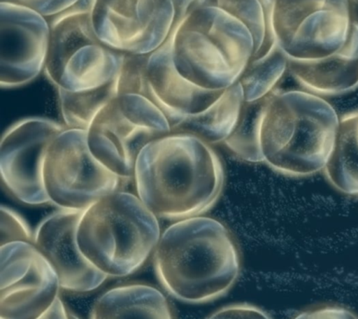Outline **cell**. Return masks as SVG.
<instances>
[{
    "mask_svg": "<svg viewBox=\"0 0 358 319\" xmlns=\"http://www.w3.org/2000/svg\"><path fill=\"white\" fill-rule=\"evenodd\" d=\"M295 319H358L349 310L341 307H324L301 313Z\"/></svg>",
    "mask_w": 358,
    "mask_h": 319,
    "instance_id": "obj_26",
    "label": "cell"
},
{
    "mask_svg": "<svg viewBox=\"0 0 358 319\" xmlns=\"http://www.w3.org/2000/svg\"><path fill=\"white\" fill-rule=\"evenodd\" d=\"M57 94L64 125L87 130L98 112L120 94L117 77L99 88L80 92L57 91Z\"/></svg>",
    "mask_w": 358,
    "mask_h": 319,
    "instance_id": "obj_20",
    "label": "cell"
},
{
    "mask_svg": "<svg viewBox=\"0 0 358 319\" xmlns=\"http://www.w3.org/2000/svg\"><path fill=\"white\" fill-rule=\"evenodd\" d=\"M287 69V56L279 48L262 60L251 62L238 81L242 87L245 102H256L267 97L276 90Z\"/></svg>",
    "mask_w": 358,
    "mask_h": 319,
    "instance_id": "obj_21",
    "label": "cell"
},
{
    "mask_svg": "<svg viewBox=\"0 0 358 319\" xmlns=\"http://www.w3.org/2000/svg\"><path fill=\"white\" fill-rule=\"evenodd\" d=\"M287 73L305 91L321 97L355 91L358 88V22L343 50L321 60L288 61Z\"/></svg>",
    "mask_w": 358,
    "mask_h": 319,
    "instance_id": "obj_16",
    "label": "cell"
},
{
    "mask_svg": "<svg viewBox=\"0 0 358 319\" xmlns=\"http://www.w3.org/2000/svg\"><path fill=\"white\" fill-rule=\"evenodd\" d=\"M265 98L256 102L243 103L236 127L223 143L232 153L246 162H262L259 125Z\"/></svg>",
    "mask_w": 358,
    "mask_h": 319,
    "instance_id": "obj_22",
    "label": "cell"
},
{
    "mask_svg": "<svg viewBox=\"0 0 358 319\" xmlns=\"http://www.w3.org/2000/svg\"><path fill=\"white\" fill-rule=\"evenodd\" d=\"M352 4H354L355 7L358 10V0H351Z\"/></svg>",
    "mask_w": 358,
    "mask_h": 319,
    "instance_id": "obj_28",
    "label": "cell"
},
{
    "mask_svg": "<svg viewBox=\"0 0 358 319\" xmlns=\"http://www.w3.org/2000/svg\"><path fill=\"white\" fill-rule=\"evenodd\" d=\"M29 225L13 209L1 206L0 209V246L14 242L33 243Z\"/></svg>",
    "mask_w": 358,
    "mask_h": 319,
    "instance_id": "obj_23",
    "label": "cell"
},
{
    "mask_svg": "<svg viewBox=\"0 0 358 319\" xmlns=\"http://www.w3.org/2000/svg\"><path fill=\"white\" fill-rule=\"evenodd\" d=\"M207 0H83L95 35L124 55L148 56L182 17Z\"/></svg>",
    "mask_w": 358,
    "mask_h": 319,
    "instance_id": "obj_9",
    "label": "cell"
},
{
    "mask_svg": "<svg viewBox=\"0 0 358 319\" xmlns=\"http://www.w3.org/2000/svg\"><path fill=\"white\" fill-rule=\"evenodd\" d=\"M340 117L323 97L301 90H274L265 98L259 125L262 162L292 178L323 171Z\"/></svg>",
    "mask_w": 358,
    "mask_h": 319,
    "instance_id": "obj_4",
    "label": "cell"
},
{
    "mask_svg": "<svg viewBox=\"0 0 358 319\" xmlns=\"http://www.w3.org/2000/svg\"><path fill=\"white\" fill-rule=\"evenodd\" d=\"M66 126L41 117L25 118L6 130L0 143V175L8 194L28 206L50 204L43 162L48 148Z\"/></svg>",
    "mask_w": 358,
    "mask_h": 319,
    "instance_id": "obj_12",
    "label": "cell"
},
{
    "mask_svg": "<svg viewBox=\"0 0 358 319\" xmlns=\"http://www.w3.org/2000/svg\"><path fill=\"white\" fill-rule=\"evenodd\" d=\"M50 22L36 10L10 0L0 2V86L27 85L43 74Z\"/></svg>",
    "mask_w": 358,
    "mask_h": 319,
    "instance_id": "obj_13",
    "label": "cell"
},
{
    "mask_svg": "<svg viewBox=\"0 0 358 319\" xmlns=\"http://www.w3.org/2000/svg\"><path fill=\"white\" fill-rule=\"evenodd\" d=\"M69 318H70V319H80V318H77V316H76L75 315H73V313H69Z\"/></svg>",
    "mask_w": 358,
    "mask_h": 319,
    "instance_id": "obj_29",
    "label": "cell"
},
{
    "mask_svg": "<svg viewBox=\"0 0 358 319\" xmlns=\"http://www.w3.org/2000/svg\"><path fill=\"white\" fill-rule=\"evenodd\" d=\"M224 91H210L189 83L166 62L151 53L140 94L161 109L172 128L184 118L208 108Z\"/></svg>",
    "mask_w": 358,
    "mask_h": 319,
    "instance_id": "obj_15",
    "label": "cell"
},
{
    "mask_svg": "<svg viewBox=\"0 0 358 319\" xmlns=\"http://www.w3.org/2000/svg\"><path fill=\"white\" fill-rule=\"evenodd\" d=\"M36 319H70V318L69 313H67L63 302L58 298L49 310H47L43 315Z\"/></svg>",
    "mask_w": 358,
    "mask_h": 319,
    "instance_id": "obj_27",
    "label": "cell"
},
{
    "mask_svg": "<svg viewBox=\"0 0 358 319\" xmlns=\"http://www.w3.org/2000/svg\"><path fill=\"white\" fill-rule=\"evenodd\" d=\"M42 173L50 204L76 211L120 190L123 181L92 154L87 132L80 129L66 128L53 139Z\"/></svg>",
    "mask_w": 358,
    "mask_h": 319,
    "instance_id": "obj_10",
    "label": "cell"
},
{
    "mask_svg": "<svg viewBox=\"0 0 358 319\" xmlns=\"http://www.w3.org/2000/svg\"><path fill=\"white\" fill-rule=\"evenodd\" d=\"M50 22V47L43 74L56 91H90L117 77L126 55L97 38L86 8L76 6Z\"/></svg>",
    "mask_w": 358,
    "mask_h": 319,
    "instance_id": "obj_6",
    "label": "cell"
},
{
    "mask_svg": "<svg viewBox=\"0 0 358 319\" xmlns=\"http://www.w3.org/2000/svg\"><path fill=\"white\" fill-rule=\"evenodd\" d=\"M32 8L36 13L52 19L80 4L83 0H10Z\"/></svg>",
    "mask_w": 358,
    "mask_h": 319,
    "instance_id": "obj_24",
    "label": "cell"
},
{
    "mask_svg": "<svg viewBox=\"0 0 358 319\" xmlns=\"http://www.w3.org/2000/svg\"><path fill=\"white\" fill-rule=\"evenodd\" d=\"M271 27L288 61L321 60L347 46L358 22L351 0H271Z\"/></svg>",
    "mask_w": 358,
    "mask_h": 319,
    "instance_id": "obj_7",
    "label": "cell"
},
{
    "mask_svg": "<svg viewBox=\"0 0 358 319\" xmlns=\"http://www.w3.org/2000/svg\"><path fill=\"white\" fill-rule=\"evenodd\" d=\"M208 319H271L259 308L248 304L231 305L213 313Z\"/></svg>",
    "mask_w": 358,
    "mask_h": 319,
    "instance_id": "obj_25",
    "label": "cell"
},
{
    "mask_svg": "<svg viewBox=\"0 0 358 319\" xmlns=\"http://www.w3.org/2000/svg\"><path fill=\"white\" fill-rule=\"evenodd\" d=\"M136 195L158 220L203 215L222 193L225 173L211 145L170 133L145 146L134 173Z\"/></svg>",
    "mask_w": 358,
    "mask_h": 319,
    "instance_id": "obj_2",
    "label": "cell"
},
{
    "mask_svg": "<svg viewBox=\"0 0 358 319\" xmlns=\"http://www.w3.org/2000/svg\"><path fill=\"white\" fill-rule=\"evenodd\" d=\"M159 220L134 193L117 190L83 211L77 242L83 256L108 277L138 271L158 245Z\"/></svg>",
    "mask_w": 358,
    "mask_h": 319,
    "instance_id": "obj_5",
    "label": "cell"
},
{
    "mask_svg": "<svg viewBox=\"0 0 358 319\" xmlns=\"http://www.w3.org/2000/svg\"><path fill=\"white\" fill-rule=\"evenodd\" d=\"M83 211L59 210L45 218L34 232V245L57 274L61 288L72 292L97 290L108 276L81 253L77 242Z\"/></svg>",
    "mask_w": 358,
    "mask_h": 319,
    "instance_id": "obj_14",
    "label": "cell"
},
{
    "mask_svg": "<svg viewBox=\"0 0 358 319\" xmlns=\"http://www.w3.org/2000/svg\"><path fill=\"white\" fill-rule=\"evenodd\" d=\"M275 49L270 13L248 10L235 0H207L182 17L152 55L189 83L224 91L251 62Z\"/></svg>",
    "mask_w": 358,
    "mask_h": 319,
    "instance_id": "obj_1",
    "label": "cell"
},
{
    "mask_svg": "<svg viewBox=\"0 0 358 319\" xmlns=\"http://www.w3.org/2000/svg\"><path fill=\"white\" fill-rule=\"evenodd\" d=\"M322 172L338 192L358 197V109L340 118L334 146Z\"/></svg>",
    "mask_w": 358,
    "mask_h": 319,
    "instance_id": "obj_19",
    "label": "cell"
},
{
    "mask_svg": "<svg viewBox=\"0 0 358 319\" xmlns=\"http://www.w3.org/2000/svg\"><path fill=\"white\" fill-rule=\"evenodd\" d=\"M154 268L170 295L204 304L228 292L240 271L239 254L226 227L215 218L175 221L162 232Z\"/></svg>",
    "mask_w": 358,
    "mask_h": 319,
    "instance_id": "obj_3",
    "label": "cell"
},
{
    "mask_svg": "<svg viewBox=\"0 0 358 319\" xmlns=\"http://www.w3.org/2000/svg\"><path fill=\"white\" fill-rule=\"evenodd\" d=\"M91 319H173L161 291L147 285L112 288L95 302Z\"/></svg>",
    "mask_w": 358,
    "mask_h": 319,
    "instance_id": "obj_17",
    "label": "cell"
},
{
    "mask_svg": "<svg viewBox=\"0 0 358 319\" xmlns=\"http://www.w3.org/2000/svg\"><path fill=\"white\" fill-rule=\"evenodd\" d=\"M57 274L34 243L0 246V319H36L59 298Z\"/></svg>",
    "mask_w": 358,
    "mask_h": 319,
    "instance_id": "obj_11",
    "label": "cell"
},
{
    "mask_svg": "<svg viewBox=\"0 0 358 319\" xmlns=\"http://www.w3.org/2000/svg\"><path fill=\"white\" fill-rule=\"evenodd\" d=\"M87 141L92 154L122 180L134 178L137 157L153 140L171 133L161 109L136 92L117 95L92 120Z\"/></svg>",
    "mask_w": 358,
    "mask_h": 319,
    "instance_id": "obj_8",
    "label": "cell"
},
{
    "mask_svg": "<svg viewBox=\"0 0 358 319\" xmlns=\"http://www.w3.org/2000/svg\"><path fill=\"white\" fill-rule=\"evenodd\" d=\"M245 103L240 83L225 90L203 111L189 115L171 128V133L192 134L209 145L224 143L236 127Z\"/></svg>",
    "mask_w": 358,
    "mask_h": 319,
    "instance_id": "obj_18",
    "label": "cell"
}]
</instances>
